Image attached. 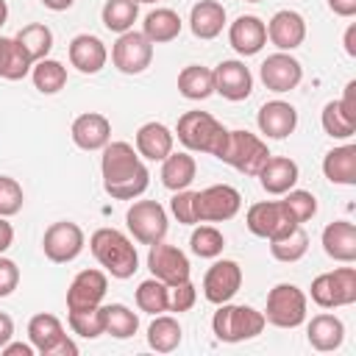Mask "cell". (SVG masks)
<instances>
[{
    "label": "cell",
    "mask_w": 356,
    "mask_h": 356,
    "mask_svg": "<svg viewBox=\"0 0 356 356\" xmlns=\"http://www.w3.org/2000/svg\"><path fill=\"white\" fill-rule=\"evenodd\" d=\"M31 70H33V58L22 50V44L17 39H8V50H6V58H3L0 78H6V81H22L25 75H31Z\"/></svg>",
    "instance_id": "cell-44"
},
{
    "label": "cell",
    "mask_w": 356,
    "mask_h": 356,
    "mask_svg": "<svg viewBox=\"0 0 356 356\" xmlns=\"http://www.w3.org/2000/svg\"><path fill=\"white\" fill-rule=\"evenodd\" d=\"M306 309H309L306 292L300 286L284 281L267 292V306L261 314L275 328H298L306 323Z\"/></svg>",
    "instance_id": "cell-5"
},
{
    "label": "cell",
    "mask_w": 356,
    "mask_h": 356,
    "mask_svg": "<svg viewBox=\"0 0 356 356\" xmlns=\"http://www.w3.org/2000/svg\"><path fill=\"white\" fill-rule=\"evenodd\" d=\"M150 61H153V42L142 31L131 28L117 36V42L111 47V64L122 75H139L150 67Z\"/></svg>",
    "instance_id": "cell-12"
},
{
    "label": "cell",
    "mask_w": 356,
    "mask_h": 356,
    "mask_svg": "<svg viewBox=\"0 0 356 356\" xmlns=\"http://www.w3.org/2000/svg\"><path fill=\"white\" fill-rule=\"evenodd\" d=\"M248 3H261V0H248Z\"/></svg>",
    "instance_id": "cell-58"
},
{
    "label": "cell",
    "mask_w": 356,
    "mask_h": 356,
    "mask_svg": "<svg viewBox=\"0 0 356 356\" xmlns=\"http://www.w3.org/2000/svg\"><path fill=\"white\" fill-rule=\"evenodd\" d=\"M136 306L145 314H164L170 312V286L159 278H147L136 286Z\"/></svg>",
    "instance_id": "cell-39"
},
{
    "label": "cell",
    "mask_w": 356,
    "mask_h": 356,
    "mask_svg": "<svg viewBox=\"0 0 356 356\" xmlns=\"http://www.w3.org/2000/svg\"><path fill=\"white\" fill-rule=\"evenodd\" d=\"M86 245V234L78 222L72 220H58L53 225H47L44 236H42V250L53 264H67L75 261L81 256Z\"/></svg>",
    "instance_id": "cell-11"
},
{
    "label": "cell",
    "mask_w": 356,
    "mask_h": 356,
    "mask_svg": "<svg viewBox=\"0 0 356 356\" xmlns=\"http://www.w3.org/2000/svg\"><path fill=\"white\" fill-rule=\"evenodd\" d=\"M139 17V3L136 0H106L103 3V11H100V19L103 25L111 31V33H125L134 28Z\"/></svg>",
    "instance_id": "cell-36"
},
{
    "label": "cell",
    "mask_w": 356,
    "mask_h": 356,
    "mask_svg": "<svg viewBox=\"0 0 356 356\" xmlns=\"http://www.w3.org/2000/svg\"><path fill=\"white\" fill-rule=\"evenodd\" d=\"M8 339H14V320H11L6 312H0V348H3Z\"/></svg>",
    "instance_id": "cell-52"
},
{
    "label": "cell",
    "mask_w": 356,
    "mask_h": 356,
    "mask_svg": "<svg viewBox=\"0 0 356 356\" xmlns=\"http://www.w3.org/2000/svg\"><path fill=\"white\" fill-rule=\"evenodd\" d=\"M328 8L337 14V17H353L356 14V0H328Z\"/></svg>",
    "instance_id": "cell-50"
},
{
    "label": "cell",
    "mask_w": 356,
    "mask_h": 356,
    "mask_svg": "<svg viewBox=\"0 0 356 356\" xmlns=\"http://www.w3.org/2000/svg\"><path fill=\"white\" fill-rule=\"evenodd\" d=\"M309 250V234L303 231V225H295L292 231L270 239V253L275 261H284V264H292V261H300Z\"/></svg>",
    "instance_id": "cell-35"
},
{
    "label": "cell",
    "mask_w": 356,
    "mask_h": 356,
    "mask_svg": "<svg viewBox=\"0 0 356 356\" xmlns=\"http://www.w3.org/2000/svg\"><path fill=\"white\" fill-rule=\"evenodd\" d=\"M211 72H214V92L222 95L225 100L239 103V100L250 97V92H253V75H250V70L245 67V61H239V58H225V61H220Z\"/></svg>",
    "instance_id": "cell-18"
},
{
    "label": "cell",
    "mask_w": 356,
    "mask_h": 356,
    "mask_svg": "<svg viewBox=\"0 0 356 356\" xmlns=\"http://www.w3.org/2000/svg\"><path fill=\"white\" fill-rule=\"evenodd\" d=\"M147 270H150L153 278H159L167 286L181 284V281H186L192 275L186 253L181 248H175V245H164V239L150 245V250H147Z\"/></svg>",
    "instance_id": "cell-14"
},
{
    "label": "cell",
    "mask_w": 356,
    "mask_h": 356,
    "mask_svg": "<svg viewBox=\"0 0 356 356\" xmlns=\"http://www.w3.org/2000/svg\"><path fill=\"white\" fill-rule=\"evenodd\" d=\"M0 353H3V356H33L36 348H33L31 342H11V339H8V342L0 348Z\"/></svg>",
    "instance_id": "cell-49"
},
{
    "label": "cell",
    "mask_w": 356,
    "mask_h": 356,
    "mask_svg": "<svg viewBox=\"0 0 356 356\" xmlns=\"http://www.w3.org/2000/svg\"><path fill=\"white\" fill-rule=\"evenodd\" d=\"M323 131L331 136V139H350L356 134V114L348 111L342 106V100H328L323 106Z\"/></svg>",
    "instance_id": "cell-34"
},
{
    "label": "cell",
    "mask_w": 356,
    "mask_h": 356,
    "mask_svg": "<svg viewBox=\"0 0 356 356\" xmlns=\"http://www.w3.org/2000/svg\"><path fill=\"white\" fill-rule=\"evenodd\" d=\"M136 3H159V0H136Z\"/></svg>",
    "instance_id": "cell-57"
},
{
    "label": "cell",
    "mask_w": 356,
    "mask_h": 356,
    "mask_svg": "<svg viewBox=\"0 0 356 356\" xmlns=\"http://www.w3.org/2000/svg\"><path fill=\"white\" fill-rule=\"evenodd\" d=\"M189 248H192V253L200 256V259H217V256L222 253V248H225V236H222V231L214 228V225H200V228L192 231Z\"/></svg>",
    "instance_id": "cell-42"
},
{
    "label": "cell",
    "mask_w": 356,
    "mask_h": 356,
    "mask_svg": "<svg viewBox=\"0 0 356 356\" xmlns=\"http://www.w3.org/2000/svg\"><path fill=\"white\" fill-rule=\"evenodd\" d=\"M228 42L239 56H256L267 44V25L253 14H242L228 25Z\"/></svg>",
    "instance_id": "cell-24"
},
{
    "label": "cell",
    "mask_w": 356,
    "mask_h": 356,
    "mask_svg": "<svg viewBox=\"0 0 356 356\" xmlns=\"http://www.w3.org/2000/svg\"><path fill=\"white\" fill-rule=\"evenodd\" d=\"M239 289H242V267L234 259H217L203 275V295L214 306L234 300Z\"/></svg>",
    "instance_id": "cell-15"
},
{
    "label": "cell",
    "mask_w": 356,
    "mask_h": 356,
    "mask_svg": "<svg viewBox=\"0 0 356 356\" xmlns=\"http://www.w3.org/2000/svg\"><path fill=\"white\" fill-rule=\"evenodd\" d=\"M14 39H17V42L22 44V50L33 58V64L42 61V58H47L50 50H53V31H50L44 22H31V25H25Z\"/></svg>",
    "instance_id": "cell-38"
},
{
    "label": "cell",
    "mask_w": 356,
    "mask_h": 356,
    "mask_svg": "<svg viewBox=\"0 0 356 356\" xmlns=\"http://www.w3.org/2000/svg\"><path fill=\"white\" fill-rule=\"evenodd\" d=\"M100 153V175L106 195H111L114 200H136L139 195H145L150 172L134 145L108 142Z\"/></svg>",
    "instance_id": "cell-1"
},
{
    "label": "cell",
    "mask_w": 356,
    "mask_h": 356,
    "mask_svg": "<svg viewBox=\"0 0 356 356\" xmlns=\"http://www.w3.org/2000/svg\"><path fill=\"white\" fill-rule=\"evenodd\" d=\"M6 50H8V36H0V70H3V58H6Z\"/></svg>",
    "instance_id": "cell-55"
},
{
    "label": "cell",
    "mask_w": 356,
    "mask_h": 356,
    "mask_svg": "<svg viewBox=\"0 0 356 356\" xmlns=\"http://www.w3.org/2000/svg\"><path fill=\"white\" fill-rule=\"evenodd\" d=\"M306 339L314 350L320 353H328V350H337L345 339V323L331 314V312H323V314H314L306 325Z\"/></svg>",
    "instance_id": "cell-27"
},
{
    "label": "cell",
    "mask_w": 356,
    "mask_h": 356,
    "mask_svg": "<svg viewBox=\"0 0 356 356\" xmlns=\"http://www.w3.org/2000/svg\"><path fill=\"white\" fill-rule=\"evenodd\" d=\"M175 136L186 150L209 153V156L220 159L225 139H228V128L220 120H214L209 111H184L178 117Z\"/></svg>",
    "instance_id": "cell-3"
},
{
    "label": "cell",
    "mask_w": 356,
    "mask_h": 356,
    "mask_svg": "<svg viewBox=\"0 0 356 356\" xmlns=\"http://www.w3.org/2000/svg\"><path fill=\"white\" fill-rule=\"evenodd\" d=\"M108 289V275L106 270H81L70 286H67V312H81V309H95L103 303Z\"/></svg>",
    "instance_id": "cell-16"
},
{
    "label": "cell",
    "mask_w": 356,
    "mask_h": 356,
    "mask_svg": "<svg viewBox=\"0 0 356 356\" xmlns=\"http://www.w3.org/2000/svg\"><path fill=\"white\" fill-rule=\"evenodd\" d=\"M259 78H261V83H264L270 92L281 95V92H292V89L303 81V67H300V61H298L295 56L278 50V53H273V56H267V58L261 61Z\"/></svg>",
    "instance_id": "cell-17"
},
{
    "label": "cell",
    "mask_w": 356,
    "mask_h": 356,
    "mask_svg": "<svg viewBox=\"0 0 356 356\" xmlns=\"http://www.w3.org/2000/svg\"><path fill=\"white\" fill-rule=\"evenodd\" d=\"M181 28H184V22H181L178 11H172V8H153V11L145 17V22H142V33H145L153 44H167V42H172V39L181 33Z\"/></svg>",
    "instance_id": "cell-31"
},
{
    "label": "cell",
    "mask_w": 356,
    "mask_h": 356,
    "mask_svg": "<svg viewBox=\"0 0 356 356\" xmlns=\"http://www.w3.org/2000/svg\"><path fill=\"white\" fill-rule=\"evenodd\" d=\"M189 28L197 39H217L225 28V6L217 0H200L189 11Z\"/></svg>",
    "instance_id": "cell-28"
},
{
    "label": "cell",
    "mask_w": 356,
    "mask_h": 356,
    "mask_svg": "<svg viewBox=\"0 0 356 356\" xmlns=\"http://www.w3.org/2000/svg\"><path fill=\"white\" fill-rule=\"evenodd\" d=\"M197 175V164L189 153H170L164 161H161V184L170 189V192H178V189H189L192 181Z\"/></svg>",
    "instance_id": "cell-30"
},
{
    "label": "cell",
    "mask_w": 356,
    "mask_h": 356,
    "mask_svg": "<svg viewBox=\"0 0 356 356\" xmlns=\"http://www.w3.org/2000/svg\"><path fill=\"white\" fill-rule=\"evenodd\" d=\"M106 334L114 339H131L139 331V317L125 303H106Z\"/></svg>",
    "instance_id": "cell-40"
},
{
    "label": "cell",
    "mask_w": 356,
    "mask_h": 356,
    "mask_svg": "<svg viewBox=\"0 0 356 356\" xmlns=\"http://www.w3.org/2000/svg\"><path fill=\"white\" fill-rule=\"evenodd\" d=\"M136 153L147 161H164L170 153H172V145H175V134L164 125V122H145L139 125L136 131Z\"/></svg>",
    "instance_id": "cell-26"
},
{
    "label": "cell",
    "mask_w": 356,
    "mask_h": 356,
    "mask_svg": "<svg viewBox=\"0 0 356 356\" xmlns=\"http://www.w3.org/2000/svg\"><path fill=\"white\" fill-rule=\"evenodd\" d=\"M281 203H284L286 214L292 217V222H298V225L309 222L317 214V197L312 192H306V189H289V192H284L281 195Z\"/></svg>",
    "instance_id": "cell-43"
},
{
    "label": "cell",
    "mask_w": 356,
    "mask_h": 356,
    "mask_svg": "<svg viewBox=\"0 0 356 356\" xmlns=\"http://www.w3.org/2000/svg\"><path fill=\"white\" fill-rule=\"evenodd\" d=\"M72 3L75 0H42V6L50 11H67V8H72Z\"/></svg>",
    "instance_id": "cell-54"
},
{
    "label": "cell",
    "mask_w": 356,
    "mask_h": 356,
    "mask_svg": "<svg viewBox=\"0 0 356 356\" xmlns=\"http://www.w3.org/2000/svg\"><path fill=\"white\" fill-rule=\"evenodd\" d=\"M256 122L267 139H286L298 128V111L286 100H270L259 108Z\"/></svg>",
    "instance_id": "cell-23"
},
{
    "label": "cell",
    "mask_w": 356,
    "mask_h": 356,
    "mask_svg": "<svg viewBox=\"0 0 356 356\" xmlns=\"http://www.w3.org/2000/svg\"><path fill=\"white\" fill-rule=\"evenodd\" d=\"M267 320L259 309L253 306H239V303H220L214 317H211V331L220 342H245L253 339L264 331Z\"/></svg>",
    "instance_id": "cell-4"
},
{
    "label": "cell",
    "mask_w": 356,
    "mask_h": 356,
    "mask_svg": "<svg viewBox=\"0 0 356 356\" xmlns=\"http://www.w3.org/2000/svg\"><path fill=\"white\" fill-rule=\"evenodd\" d=\"M245 225L253 236H261V239H275L286 231H292L298 222H292V217L286 214L284 203L281 200H261V203H253L245 214Z\"/></svg>",
    "instance_id": "cell-13"
},
{
    "label": "cell",
    "mask_w": 356,
    "mask_h": 356,
    "mask_svg": "<svg viewBox=\"0 0 356 356\" xmlns=\"http://www.w3.org/2000/svg\"><path fill=\"white\" fill-rule=\"evenodd\" d=\"M89 250L95 261L111 275V278H131L139 270V253L136 245L117 228H97L89 236Z\"/></svg>",
    "instance_id": "cell-2"
},
{
    "label": "cell",
    "mask_w": 356,
    "mask_h": 356,
    "mask_svg": "<svg viewBox=\"0 0 356 356\" xmlns=\"http://www.w3.org/2000/svg\"><path fill=\"white\" fill-rule=\"evenodd\" d=\"M31 81H33V86L42 95H56V92H61L67 86V67L61 61H56V58L47 56V58H42V61L33 64Z\"/></svg>",
    "instance_id": "cell-37"
},
{
    "label": "cell",
    "mask_w": 356,
    "mask_h": 356,
    "mask_svg": "<svg viewBox=\"0 0 356 356\" xmlns=\"http://www.w3.org/2000/svg\"><path fill=\"white\" fill-rule=\"evenodd\" d=\"M72 142L81 147V150H103L108 142H111V122L106 114H97V111H83L72 120Z\"/></svg>",
    "instance_id": "cell-21"
},
{
    "label": "cell",
    "mask_w": 356,
    "mask_h": 356,
    "mask_svg": "<svg viewBox=\"0 0 356 356\" xmlns=\"http://www.w3.org/2000/svg\"><path fill=\"white\" fill-rule=\"evenodd\" d=\"M67 56H70V64L83 75H97L108 61V50L103 44V39H97L95 33L72 36V42L67 47Z\"/></svg>",
    "instance_id": "cell-20"
},
{
    "label": "cell",
    "mask_w": 356,
    "mask_h": 356,
    "mask_svg": "<svg viewBox=\"0 0 356 356\" xmlns=\"http://www.w3.org/2000/svg\"><path fill=\"white\" fill-rule=\"evenodd\" d=\"M342 44H345V53H348L350 58H356V22H350V25H348Z\"/></svg>",
    "instance_id": "cell-53"
},
{
    "label": "cell",
    "mask_w": 356,
    "mask_h": 356,
    "mask_svg": "<svg viewBox=\"0 0 356 356\" xmlns=\"http://www.w3.org/2000/svg\"><path fill=\"white\" fill-rule=\"evenodd\" d=\"M184 339V328L170 314H153V323L147 325V345L156 353H172Z\"/></svg>",
    "instance_id": "cell-32"
},
{
    "label": "cell",
    "mask_w": 356,
    "mask_h": 356,
    "mask_svg": "<svg viewBox=\"0 0 356 356\" xmlns=\"http://www.w3.org/2000/svg\"><path fill=\"white\" fill-rule=\"evenodd\" d=\"M312 300L320 309H339L356 303V267H337L312 281Z\"/></svg>",
    "instance_id": "cell-9"
},
{
    "label": "cell",
    "mask_w": 356,
    "mask_h": 356,
    "mask_svg": "<svg viewBox=\"0 0 356 356\" xmlns=\"http://www.w3.org/2000/svg\"><path fill=\"white\" fill-rule=\"evenodd\" d=\"M256 178H259V184H261V189L267 195H278L281 197L284 192L295 189V184L300 178V170L289 156H270Z\"/></svg>",
    "instance_id": "cell-25"
},
{
    "label": "cell",
    "mask_w": 356,
    "mask_h": 356,
    "mask_svg": "<svg viewBox=\"0 0 356 356\" xmlns=\"http://www.w3.org/2000/svg\"><path fill=\"white\" fill-rule=\"evenodd\" d=\"M19 286V267L14 259H6L0 253V298H8Z\"/></svg>",
    "instance_id": "cell-48"
},
{
    "label": "cell",
    "mask_w": 356,
    "mask_h": 356,
    "mask_svg": "<svg viewBox=\"0 0 356 356\" xmlns=\"http://www.w3.org/2000/svg\"><path fill=\"white\" fill-rule=\"evenodd\" d=\"M6 19H8V6H6V0H0V28L6 25Z\"/></svg>",
    "instance_id": "cell-56"
},
{
    "label": "cell",
    "mask_w": 356,
    "mask_h": 356,
    "mask_svg": "<svg viewBox=\"0 0 356 356\" xmlns=\"http://www.w3.org/2000/svg\"><path fill=\"white\" fill-rule=\"evenodd\" d=\"M11 245H14V228L8 217H0V253H6Z\"/></svg>",
    "instance_id": "cell-51"
},
{
    "label": "cell",
    "mask_w": 356,
    "mask_h": 356,
    "mask_svg": "<svg viewBox=\"0 0 356 356\" xmlns=\"http://www.w3.org/2000/svg\"><path fill=\"white\" fill-rule=\"evenodd\" d=\"M323 250L328 259L339 264H353L356 261V225L350 220H334L323 228Z\"/></svg>",
    "instance_id": "cell-22"
},
{
    "label": "cell",
    "mask_w": 356,
    "mask_h": 356,
    "mask_svg": "<svg viewBox=\"0 0 356 356\" xmlns=\"http://www.w3.org/2000/svg\"><path fill=\"white\" fill-rule=\"evenodd\" d=\"M270 147L261 136L250 134V131H228L225 147L220 153V161L231 164L234 170H239L242 175H259V170L264 167V161L270 159Z\"/></svg>",
    "instance_id": "cell-6"
},
{
    "label": "cell",
    "mask_w": 356,
    "mask_h": 356,
    "mask_svg": "<svg viewBox=\"0 0 356 356\" xmlns=\"http://www.w3.org/2000/svg\"><path fill=\"white\" fill-rule=\"evenodd\" d=\"M178 92L186 100H206L214 95V72L203 64H189L178 72Z\"/></svg>",
    "instance_id": "cell-33"
},
{
    "label": "cell",
    "mask_w": 356,
    "mask_h": 356,
    "mask_svg": "<svg viewBox=\"0 0 356 356\" xmlns=\"http://www.w3.org/2000/svg\"><path fill=\"white\" fill-rule=\"evenodd\" d=\"M125 225L139 245H156L167 236L170 220L159 200H134L125 211Z\"/></svg>",
    "instance_id": "cell-7"
},
{
    "label": "cell",
    "mask_w": 356,
    "mask_h": 356,
    "mask_svg": "<svg viewBox=\"0 0 356 356\" xmlns=\"http://www.w3.org/2000/svg\"><path fill=\"white\" fill-rule=\"evenodd\" d=\"M323 175L331 184L353 186L356 184V145H339L328 150L323 159Z\"/></svg>",
    "instance_id": "cell-29"
},
{
    "label": "cell",
    "mask_w": 356,
    "mask_h": 356,
    "mask_svg": "<svg viewBox=\"0 0 356 356\" xmlns=\"http://www.w3.org/2000/svg\"><path fill=\"white\" fill-rule=\"evenodd\" d=\"M28 339L42 356H78V345L64 331L56 314L39 312L28 320Z\"/></svg>",
    "instance_id": "cell-8"
},
{
    "label": "cell",
    "mask_w": 356,
    "mask_h": 356,
    "mask_svg": "<svg viewBox=\"0 0 356 356\" xmlns=\"http://www.w3.org/2000/svg\"><path fill=\"white\" fill-rule=\"evenodd\" d=\"M67 323L70 331L83 337V339H97L106 334V312L103 303L95 309H81V312H67Z\"/></svg>",
    "instance_id": "cell-41"
},
{
    "label": "cell",
    "mask_w": 356,
    "mask_h": 356,
    "mask_svg": "<svg viewBox=\"0 0 356 356\" xmlns=\"http://www.w3.org/2000/svg\"><path fill=\"white\" fill-rule=\"evenodd\" d=\"M170 214H172L181 225H197V214H195V192H192V189H178V192H172Z\"/></svg>",
    "instance_id": "cell-46"
},
{
    "label": "cell",
    "mask_w": 356,
    "mask_h": 356,
    "mask_svg": "<svg viewBox=\"0 0 356 356\" xmlns=\"http://www.w3.org/2000/svg\"><path fill=\"white\" fill-rule=\"evenodd\" d=\"M25 203V192L17 178L0 175V217H14Z\"/></svg>",
    "instance_id": "cell-45"
},
{
    "label": "cell",
    "mask_w": 356,
    "mask_h": 356,
    "mask_svg": "<svg viewBox=\"0 0 356 356\" xmlns=\"http://www.w3.org/2000/svg\"><path fill=\"white\" fill-rule=\"evenodd\" d=\"M239 209H242V195L231 184H214L195 192L197 222H225V220H234Z\"/></svg>",
    "instance_id": "cell-10"
},
{
    "label": "cell",
    "mask_w": 356,
    "mask_h": 356,
    "mask_svg": "<svg viewBox=\"0 0 356 356\" xmlns=\"http://www.w3.org/2000/svg\"><path fill=\"white\" fill-rule=\"evenodd\" d=\"M267 39H270L278 50L289 53V50L300 47L303 39H306V19H303L298 11H292V8H281V11H275V14L270 17V22H267Z\"/></svg>",
    "instance_id": "cell-19"
},
{
    "label": "cell",
    "mask_w": 356,
    "mask_h": 356,
    "mask_svg": "<svg viewBox=\"0 0 356 356\" xmlns=\"http://www.w3.org/2000/svg\"><path fill=\"white\" fill-rule=\"evenodd\" d=\"M195 300H197V289H195V284L189 278L170 286V312L184 314V312H189L195 306Z\"/></svg>",
    "instance_id": "cell-47"
}]
</instances>
